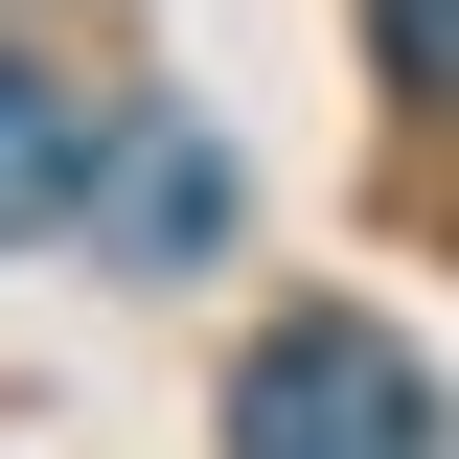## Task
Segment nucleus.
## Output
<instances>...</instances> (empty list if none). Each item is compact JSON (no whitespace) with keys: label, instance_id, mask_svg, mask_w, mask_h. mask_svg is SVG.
I'll return each mask as SVG.
<instances>
[{"label":"nucleus","instance_id":"nucleus-1","mask_svg":"<svg viewBox=\"0 0 459 459\" xmlns=\"http://www.w3.org/2000/svg\"><path fill=\"white\" fill-rule=\"evenodd\" d=\"M230 459H437V368L391 322H276L230 368Z\"/></svg>","mask_w":459,"mask_h":459},{"label":"nucleus","instance_id":"nucleus-2","mask_svg":"<svg viewBox=\"0 0 459 459\" xmlns=\"http://www.w3.org/2000/svg\"><path fill=\"white\" fill-rule=\"evenodd\" d=\"M92 230H115V253H138V276H184V253H207V230H230V161H207V138H184V115H138V138H115V184H92Z\"/></svg>","mask_w":459,"mask_h":459},{"label":"nucleus","instance_id":"nucleus-3","mask_svg":"<svg viewBox=\"0 0 459 459\" xmlns=\"http://www.w3.org/2000/svg\"><path fill=\"white\" fill-rule=\"evenodd\" d=\"M47 207H69V92H47V69H0V253H23Z\"/></svg>","mask_w":459,"mask_h":459},{"label":"nucleus","instance_id":"nucleus-4","mask_svg":"<svg viewBox=\"0 0 459 459\" xmlns=\"http://www.w3.org/2000/svg\"><path fill=\"white\" fill-rule=\"evenodd\" d=\"M368 47H391V92H459V0H368Z\"/></svg>","mask_w":459,"mask_h":459}]
</instances>
